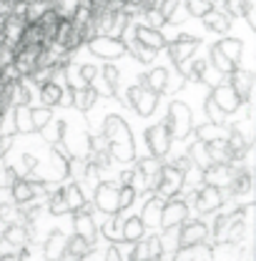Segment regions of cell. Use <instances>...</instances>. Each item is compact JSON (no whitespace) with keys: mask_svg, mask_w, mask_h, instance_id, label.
I'll return each instance as SVG.
<instances>
[{"mask_svg":"<svg viewBox=\"0 0 256 261\" xmlns=\"http://www.w3.org/2000/svg\"><path fill=\"white\" fill-rule=\"evenodd\" d=\"M209 226L203 221H184L178 226V233H176V249H186V246H193V244H201V241H209Z\"/></svg>","mask_w":256,"mask_h":261,"instance_id":"9a60e30c","label":"cell"},{"mask_svg":"<svg viewBox=\"0 0 256 261\" xmlns=\"http://www.w3.org/2000/svg\"><path fill=\"white\" fill-rule=\"evenodd\" d=\"M38 133H40L50 146H53V143H58V141H63L65 138V121H61V118H58V121H53V118H50V121L38 130Z\"/></svg>","mask_w":256,"mask_h":261,"instance_id":"8d00e7d4","label":"cell"},{"mask_svg":"<svg viewBox=\"0 0 256 261\" xmlns=\"http://www.w3.org/2000/svg\"><path fill=\"white\" fill-rule=\"evenodd\" d=\"M141 81H143L146 88H151V91H156V93H163V91L168 88V83H171V75H168L166 68H153V70H148Z\"/></svg>","mask_w":256,"mask_h":261,"instance_id":"d6a6232c","label":"cell"},{"mask_svg":"<svg viewBox=\"0 0 256 261\" xmlns=\"http://www.w3.org/2000/svg\"><path fill=\"white\" fill-rule=\"evenodd\" d=\"M13 133H35L31 121V103L25 106H13Z\"/></svg>","mask_w":256,"mask_h":261,"instance_id":"f1b7e54d","label":"cell"},{"mask_svg":"<svg viewBox=\"0 0 256 261\" xmlns=\"http://www.w3.org/2000/svg\"><path fill=\"white\" fill-rule=\"evenodd\" d=\"M186 219H189V203H186L184 198L173 196V198H166V201H163L161 219H159V224L163 231H176Z\"/></svg>","mask_w":256,"mask_h":261,"instance_id":"52a82bcc","label":"cell"},{"mask_svg":"<svg viewBox=\"0 0 256 261\" xmlns=\"http://www.w3.org/2000/svg\"><path fill=\"white\" fill-rule=\"evenodd\" d=\"M143 15H146V25H151V28H159V31H161V28L166 25V18H163V13H161L159 5L148 8V10H146Z\"/></svg>","mask_w":256,"mask_h":261,"instance_id":"816d5d0a","label":"cell"},{"mask_svg":"<svg viewBox=\"0 0 256 261\" xmlns=\"http://www.w3.org/2000/svg\"><path fill=\"white\" fill-rule=\"evenodd\" d=\"M3 116H5V113H3V111H0V130H3Z\"/></svg>","mask_w":256,"mask_h":261,"instance_id":"94428289","label":"cell"},{"mask_svg":"<svg viewBox=\"0 0 256 261\" xmlns=\"http://www.w3.org/2000/svg\"><path fill=\"white\" fill-rule=\"evenodd\" d=\"M224 5H226V15H228V18H241L244 0H224Z\"/></svg>","mask_w":256,"mask_h":261,"instance_id":"db71d44e","label":"cell"},{"mask_svg":"<svg viewBox=\"0 0 256 261\" xmlns=\"http://www.w3.org/2000/svg\"><path fill=\"white\" fill-rule=\"evenodd\" d=\"M86 45L100 61H118L121 56L128 53L126 40L123 38H116V35H93Z\"/></svg>","mask_w":256,"mask_h":261,"instance_id":"277c9868","label":"cell"},{"mask_svg":"<svg viewBox=\"0 0 256 261\" xmlns=\"http://www.w3.org/2000/svg\"><path fill=\"white\" fill-rule=\"evenodd\" d=\"M3 88H5V83H3V78H0V96H3Z\"/></svg>","mask_w":256,"mask_h":261,"instance_id":"91938a15","label":"cell"},{"mask_svg":"<svg viewBox=\"0 0 256 261\" xmlns=\"http://www.w3.org/2000/svg\"><path fill=\"white\" fill-rule=\"evenodd\" d=\"M201 20H203L206 31H211V33H228V28H231V18L226 13H219L216 8H211L209 13H203Z\"/></svg>","mask_w":256,"mask_h":261,"instance_id":"4dcf8cb0","label":"cell"},{"mask_svg":"<svg viewBox=\"0 0 256 261\" xmlns=\"http://www.w3.org/2000/svg\"><path fill=\"white\" fill-rule=\"evenodd\" d=\"M219 0H184V8L189 10L191 18H201L203 13H209L211 8H216Z\"/></svg>","mask_w":256,"mask_h":261,"instance_id":"f6af8a7d","label":"cell"},{"mask_svg":"<svg viewBox=\"0 0 256 261\" xmlns=\"http://www.w3.org/2000/svg\"><path fill=\"white\" fill-rule=\"evenodd\" d=\"M221 78H224V75H221L214 65H206V70H203V75H201V83H206V86L214 88L216 83H221Z\"/></svg>","mask_w":256,"mask_h":261,"instance_id":"f5cc1de1","label":"cell"},{"mask_svg":"<svg viewBox=\"0 0 256 261\" xmlns=\"http://www.w3.org/2000/svg\"><path fill=\"white\" fill-rule=\"evenodd\" d=\"M214 48H216V50H221L226 58H228V61H234L236 65L241 63L244 43H241L239 38H221V40H216V43H214Z\"/></svg>","mask_w":256,"mask_h":261,"instance_id":"1f68e13d","label":"cell"},{"mask_svg":"<svg viewBox=\"0 0 256 261\" xmlns=\"http://www.w3.org/2000/svg\"><path fill=\"white\" fill-rule=\"evenodd\" d=\"M206 151H209L211 163H231V148H228L226 136H219V138L209 141L206 143Z\"/></svg>","mask_w":256,"mask_h":261,"instance_id":"f546056e","label":"cell"},{"mask_svg":"<svg viewBox=\"0 0 256 261\" xmlns=\"http://www.w3.org/2000/svg\"><path fill=\"white\" fill-rule=\"evenodd\" d=\"M13 178H15L13 168H8V166H3V163H0V189H8Z\"/></svg>","mask_w":256,"mask_h":261,"instance_id":"11a10c76","label":"cell"},{"mask_svg":"<svg viewBox=\"0 0 256 261\" xmlns=\"http://www.w3.org/2000/svg\"><path fill=\"white\" fill-rule=\"evenodd\" d=\"M173 259H178V261L214 259V244L201 241V244H193V246H186V249H176V251H173Z\"/></svg>","mask_w":256,"mask_h":261,"instance_id":"484cf974","label":"cell"},{"mask_svg":"<svg viewBox=\"0 0 256 261\" xmlns=\"http://www.w3.org/2000/svg\"><path fill=\"white\" fill-rule=\"evenodd\" d=\"M206 116H209V121H211V123H219V126H224L226 118H228L224 111L216 106V100H214L211 96L206 98Z\"/></svg>","mask_w":256,"mask_h":261,"instance_id":"f907efd6","label":"cell"},{"mask_svg":"<svg viewBox=\"0 0 256 261\" xmlns=\"http://www.w3.org/2000/svg\"><path fill=\"white\" fill-rule=\"evenodd\" d=\"M159 3H161V0H159Z\"/></svg>","mask_w":256,"mask_h":261,"instance_id":"6125c7cd","label":"cell"},{"mask_svg":"<svg viewBox=\"0 0 256 261\" xmlns=\"http://www.w3.org/2000/svg\"><path fill=\"white\" fill-rule=\"evenodd\" d=\"M184 173L186 171H181V168H176L173 163L171 166H163V171H161V178H159V186L153 189V194L159 196V198H173V196H178L184 191Z\"/></svg>","mask_w":256,"mask_h":261,"instance_id":"ba28073f","label":"cell"},{"mask_svg":"<svg viewBox=\"0 0 256 261\" xmlns=\"http://www.w3.org/2000/svg\"><path fill=\"white\" fill-rule=\"evenodd\" d=\"M219 136H224V126H219V123H203V126H196V141H203V143H209V141H214V138H219Z\"/></svg>","mask_w":256,"mask_h":261,"instance_id":"ee69618b","label":"cell"},{"mask_svg":"<svg viewBox=\"0 0 256 261\" xmlns=\"http://www.w3.org/2000/svg\"><path fill=\"white\" fill-rule=\"evenodd\" d=\"M163 123H166V128L171 133V138H176V141L189 138V133H193L191 108H189L184 100H173V103L168 106V113H166Z\"/></svg>","mask_w":256,"mask_h":261,"instance_id":"3957f363","label":"cell"},{"mask_svg":"<svg viewBox=\"0 0 256 261\" xmlns=\"http://www.w3.org/2000/svg\"><path fill=\"white\" fill-rule=\"evenodd\" d=\"M173 166H176V168H181V171H189L193 163H191V159H189V156H181V159H176V161H173Z\"/></svg>","mask_w":256,"mask_h":261,"instance_id":"680465c9","label":"cell"},{"mask_svg":"<svg viewBox=\"0 0 256 261\" xmlns=\"http://www.w3.org/2000/svg\"><path fill=\"white\" fill-rule=\"evenodd\" d=\"M93 206L106 216H116L118 211V186L111 181H98L93 186Z\"/></svg>","mask_w":256,"mask_h":261,"instance_id":"9c48e42d","label":"cell"},{"mask_svg":"<svg viewBox=\"0 0 256 261\" xmlns=\"http://www.w3.org/2000/svg\"><path fill=\"white\" fill-rule=\"evenodd\" d=\"M53 118V108L48 106H38V108H31V121H33V130H40L48 121Z\"/></svg>","mask_w":256,"mask_h":261,"instance_id":"7dc6e473","label":"cell"},{"mask_svg":"<svg viewBox=\"0 0 256 261\" xmlns=\"http://www.w3.org/2000/svg\"><path fill=\"white\" fill-rule=\"evenodd\" d=\"M70 98H73V103L70 106H75L78 111H83V113H88L93 106L98 103V88L96 83H88V86H83V88H75V91H70Z\"/></svg>","mask_w":256,"mask_h":261,"instance_id":"cb8c5ba5","label":"cell"},{"mask_svg":"<svg viewBox=\"0 0 256 261\" xmlns=\"http://www.w3.org/2000/svg\"><path fill=\"white\" fill-rule=\"evenodd\" d=\"M53 43H58L61 48L65 50H70V53H75L81 45H83V33L78 31L68 18H61V23H58V31H56V38H53Z\"/></svg>","mask_w":256,"mask_h":261,"instance_id":"e0dca14e","label":"cell"},{"mask_svg":"<svg viewBox=\"0 0 256 261\" xmlns=\"http://www.w3.org/2000/svg\"><path fill=\"white\" fill-rule=\"evenodd\" d=\"M146 251H148V259L159 261L166 256V249H163V239L161 236H148L146 239Z\"/></svg>","mask_w":256,"mask_h":261,"instance_id":"c3c4849f","label":"cell"},{"mask_svg":"<svg viewBox=\"0 0 256 261\" xmlns=\"http://www.w3.org/2000/svg\"><path fill=\"white\" fill-rule=\"evenodd\" d=\"M126 100L138 116L146 118V116H151V113L156 111V106H159V100H161V93L151 91V88H146L143 81H138L136 86H131V88L126 91Z\"/></svg>","mask_w":256,"mask_h":261,"instance_id":"5b68a950","label":"cell"},{"mask_svg":"<svg viewBox=\"0 0 256 261\" xmlns=\"http://www.w3.org/2000/svg\"><path fill=\"white\" fill-rule=\"evenodd\" d=\"M23 33H25V18L23 15H15V13H5L3 25H0V40H3V45L15 53V48L23 40Z\"/></svg>","mask_w":256,"mask_h":261,"instance_id":"7c38bea8","label":"cell"},{"mask_svg":"<svg viewBox=\"0 0 256 261\" xmlns=\"http://www.w3.org/2000/svg\"><path fill=\"white\" fill-rule=\"evenodd\" d=\"M40 56H43V45L40 43H31V45H20L13 53V65L20 73V78L31 75L33 70L40 65Z\"/></svg>","mask_w":256,"mask_h":261,"instance_id":"8fae6325","label":"cell"},{"mask_svg":"<svg viewBox=\"0 0 256 261\" xmlns=\"http://www.w3.org/2000/svg\"><path fill=\"white\" fill-rule=\"evenodd\" d=\"M226 141H228V148H231V163H244L246 161L249 148H251V141H249L239 128L226 130Z\"/></svg>","mask_w":256,"mask_h":261,"instance_id":"7402d4cb","label":"cell"},{"mask_svg":"<svg viewBox=\"0 0 256 261\" xmlns=\"http://www.w3.org/2000/svg\"><path fill=\"white\" fill-rule=\"evenodd\" d=\"M38 96L43 100V106H48V108H56V106H61V100H63V93H65V86L58 83V78H53V81H45L43 86H38Z\"/></svg>","mask_w":256,"mask_h":261,"instance_id":"d4e9b609","label":"cell"},{"mask_svg":"<svg viewBox=\"0 0 256 261\" xmlns=\"http://www.w3.org/2000/svg\"><path fill=\"white\" fill-rule=\"evenodd\" d=\"M198 45H201V38L189 35V33H181V35H176L173 40H166V48H168L171 63L176 65V68H181L189 58H193L196 50H198Z\"/></svg>","mask_w":256,"mask_h":261,"instance_id":"8992f818","label":"cell"},{"mask_svg":"<svg viewBox=\"0 0 256 261\" xmlns=\"http://www.w3.org/2000/svg\"><path fill=\"white\" fill-rule=\"evenodd\" d=\"M161 208H163V198L159 196H153L146 206H143V214H141V221H143V226H156L161 219Z\"/></svg>","mask_w":256,"mask_h":261,"instance_id":"f35d334b","label":"cell"},{"mask_svg":"<svg viewBox=\"0 0 256 261\" xmlns=\"http://www.w3.org/2000/svg\"><path fill=\"white\" fill-rule=\"evenodd\" d=\"M91 249L93 246L86 239H81L78 233H73V236L65 239V249H63V254H61V259H86L91 254Z\"/></svg>","mask_w":256,"mask_h":261,"instance_id":"4316f807","label":"cell"},{"mask_svg":"<svg viewBox=\"0 0 256 261\" xmlns=\"http://www.w3.org/2000/svg\"><path fill=\"white\" fill-rule=\"evenodd\" d=\"M100 233L108 241H121L123 244V221H118V214L116 216H108V221L100 226Z\"/></svg>","mask_w":256,"mask_h":261,"instance_id":"60d3db41","label":"cell"},{"mask_svg":"<svg viewBox=\"0 0 256 261\" xmlns=\"http://www.w3.org/2000/svg\"><path fill=\"white\" fill-rule=\"evenodd\" d=\"M211 65H214L221 75H228V73L236 68V63H234V61H228L224 53H221V50H216L214 45H211Z\"/></svg>","mask_w":256,"mask_h":261,"instance_id":"bcb514c9","label":"cell"},{"mask_svg":"<svg viewBox=\"0 0 256 261\" xmlns=\"http://www.w3.org/2000/svg\"><path fill=\"white\" fill-rule=\"evenodd\" d=\"M224 201H226L224 189H216V186H209V184H203L198 191L193 189V208H196V214H214V211H219L224 206Z\"/></svg>","mask_w":256,"mask_h":261,"instance_id":"30bf717a","label":"cell"},{"mask_svg":"<svg viewBox=\"0 0 256 261\" xmlns=\"http://www.w3.org/2000/svg\"><path fill=\"white\" fill-rule=\"evenodd\" d=\"M239 163H209L206 168H201V184L216 186V189H226L236 173Z\"/></svg>","mask_w":256,"mask_h":261,"instance_id":"5bb4252c","label":"cell"},{"mask_svg":"<svg viewBox=\"0 0 256 261\" xmlns=\"http://www.w3.org/2000/svg\"><path fill=\"white\" fill-rule=\"evenodd\" d=\"M133 38H136L138 43L153 48V50H163V48H166V35H163L159 28H151V25H146V23H143V25H136Z\"/></svg>","mask_w":256,"mask_h":261,"instance_id":"603a6c76","label":"cell"},{"mask_svg":"<svg viewBox=\"0 0 256 261\" xmlns=\"http://www.w3.org/2000/svg\"><path fill=\"white\" fill-rule=\"evenodd\" d=\"M103 133L106 138L111 141V161L118 163H133L136 161V146H133V136H131V128L128 123L118 116V113H111L106 116L103 121Z\"/></svg>","mask_w":256,"mask_h":261,"instance_id":"6da1fadb","label":"cell"},{"mask_svg":"<svg viewBox=\"0 0 256 261\" xmlns=\"http://www.w3.org/2000/svg\"><path fill=\"white\" fill-rule=\"evenodd\" d=\"M0 221H3V226H10V224H25L23 206H18V203L0 206Z\"/></svg>","mask_w":256,"mask_h":261,"instance_id":"ab89813d","label":"cell"},{"mask_svg":"<svg viewBox=\"0 0 256 261\" xmlns=\"http://www.w3.org/2000/svg\"><path fill=\"white\" fill-rule=\"evenodd\" d=\"M206 61L203 58H189L186 63L178 68V73L184 75V81H191V83H201V75L206 70Z\"/></svg>","mask_w":256,"mask_h":261,"instance_id":"e575fe53","label":"cell"},{"mask_svg":"<svg viewBox=\"0 0 256 261\" xmlns=\"http://www.w3.org/2000/svg\"><path fill=\"white\" fill-rule=\"evenodd\" d=\"M189 159H191L193 166H198V168H206L209 163H211V159H209V151H206V143L203 141H196L191 148H189V153H186Z\"/></svg>","mask_w":256,"mask_h":261,"instance_id":"7bdbcfd3","label":"cell"},{"mask_svg":"<svg viewBox=\"0 0 256 261\" xmlns=\"http://www.w3.org/2000/svg\"><path fill=\"white\" fill-rule=\"evenodd\" d=\"M161 171H163V163L156 156H148V159H136V168H131V181L128 186L136 189V194H153V189L159 186Z\"/></svg>","mask_w":256,"mask_h":261,"instance_id":"7a4b0ae2","label":"cell"},{"mask_svg":"<svg viewBox=\"0 0 256 261\" xmlns=\"http://www.w3.org/2000/svg\"><path fill=\"white\" fill-rule=\"evenodd\" d=\"M98 75L106 81V86H108V96H116V91H118V81H121V75H118V68L116 65H111V61L103 65L100 70H98Z\"/></svg>","mask_w":256,"mask_h":261,"instance_id":"b9f144b4","label":"cell"},{"mask_svg":"<svg viewBox=\"0 0 256 261\" xmlns=\"http://www.w3.org/2000/svg\"><path fill=\"white\" fill-rule=\"evenodd\" d=\"M81 75H83V81H86V83H96L98 68L96 65H81Z\"/></svg>","mask_w":256,"mask_h":261,"instance_id":"9f6ffc18","label":"cell"},{"mask_svg":"<svg viewBox=\"0 0 256 261\" xmlns=\"http://www.w3.org/2000/svg\"><path fill=\"white\" fill-rule=\"evenodd\" d=\"M65 236L63 231H50L48 233V239H45V244H43V254L48 256V259H61V254H63V249H65Z\"/></svg>","mask_w":256,"mask_h":261,"instance_id":"836d02e7","label":"cell"},{"mask_svg":"<svg viewBox=\"0 0 256 261\" xmlns=\"http://www.w3.org/2000/svg\"><path fill=\"white\" fill-rule=\"evenodd\" d=\"M251 189H254L251 171H249V168H241V163H239V166H236V173H234V178H231V184L224 189L226 198H228V196H231V198L249 196V194H251Z\"/></svg>","mask_w":256,"mask_h":261,"instance_id":"ffe728a7","label":"cell"},{"mask_svg":"<svg viewBox=\"0 0 256 261\" xmlns=\"http://www.w3.org/2000/svg\"><path fill=\"white\" fill-rule=\"evenodd\" d=\"M61 196H63L65 206H68V214L88 203V198H86V194H83V186H81L78 181H70L68 186H61Z\"/></svg>","mask_w":256,"mask_h":261,"instance_id":"83f0119b","label":"cell"},{"mask_svg":"<svg viewBox=\"0 0 256 261\" xmlns=\"http://www.w3.org/2000/svg\"><path fill=\"white\" fill-rule=\"evenodd\" d=\"M23 163H25V173H33V171L38 168V159H33L31 153H25V156H23Z\"/></svg>","mask_w":256,"mask_h":261,"instance_id":"6f0895ef","label":"cell"},{"mask_svg":"<svg viewBox=\"0 0 256 261\" xmlns=\"http://www.w3.org/2000/svg\"><path fill=\"white\" fill-rule=\"evenodd\" d=\"M171 141H173V138H171V133H168L163 121L146 130V146H148L151 156H156V159H163V156L171 151Z\"/></svg>","mask_w":256,"mask_h":261,"instance_id":"2e32d148","label":"cell"},{"mask_svg":"<svg viewBox=\"0 0 256 261\" xmlns=\"http://www.w3.org/2000/svg\"><path fill=\"white\" fill-rule=\"evenodd\" d=\"M136 189L133 186H128V184H121L118 186V211H126L133 206V201H136Z\"/></svg>","mask_w":256,"mask_h":261,"instance_id":"681fc988","label":"cell"},{"mask_svg":"<svg viewBox=\"0 0 256 261\" xmlns=\"http://www.w3.org/2000/svg\"><path fill=\"white\" fill-rule=\"evenodd\" d=\"M70 214H73V233H78V236L86 239L91 246H96L98 226H96V216H93V211L88 208V203L81 206V208H75V211H70Z\"/></svg>","mask_w":256,"mask_h":261,"instance_id":"4fadbf2b","label":"cell"},{"mask_svg":"<svg viewBox=\"0 0 256 261\" xmlns=\"http://www.w3.org/2000/svg\"><path fill=\"white\" fill-rule=\"evenodd\" d=\"M211 98L216 100V106L224 111L226 116H231V113H236L241 106H244V100L236 96V91L228 86V83H216L214 88H211Z\"/></svg>","mask_w":256,"mask_h":261,"instance_id":"d6986e66","label":"cell"},{"mask_svg":"<svg viewBox=\"0 0 256 261\" xmlns=\"http://www.w3.org/2000/svg\"><path fill=\"white\" fill-rule=\"evenodd\" d=\"M31 231H33V224H10V226L3 228L0 241L10 244V246L18 251L20 246H28V244H31V236H33Z\"/></svg>","mask_w":256,"mask_h":261,"instance_id":"44dd1931","label":"cell"},{"mask_svg":"<svg viewBox=\"0 0 256 261\" xmlns=\"http://www.w3.org/2000/svg\"><path fill=\"white\" fill-rule=\"evenodd\" d=\"M228 86L236 91V96L241 98L244 103H249V100H251V93H254V73L236 65V68L228 73Z\"/></svg>","mask_w":256,"mask_h":261,"instance_id":"ac0fdd59","label":"cell"},{"mask_svg":"<svg viewBox=\"0 0 256 261\" xmlns=\"http://www.w3.org/2000/svg\"><path fill=\"white\" fill-rule=\"evenodd\" d=\"M126 48L131 50V56L136 58V61H141V63H153L156 61V56H159V50H153V48H148V45H143V43H138L136 38L131 40V43H126Z\"/></svg>","mask_w":256,"mask_h":261,"instance_id":"74e56055","label":"cell"},{"mask_svg":"<svg viewBox=\"0 0 256 261\" xmlns=\"http://www.w3.org/2000/svg\"><path fill=\"white\" fill-rule=\"evenodd\" d=\"M143 236H146V226H143L141 216H131L123 221V244H133Z\"/></svg>","mask_w":256,"mask_h":261,"instance_id":"d590c367","label":"cell"}]
</instances>
